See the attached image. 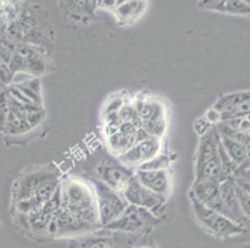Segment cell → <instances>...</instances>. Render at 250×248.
I'll use <instances>...</instances> for the list:
<instances>
[{"instance_id": "cell-1", "label": "cell", "mask_w": 250, "mask_h": 248, "mask_svg": "<svg viewBox=\"0 0 250 248\" xmlns=\"http://www.w3.org/2000/svg\"><path fill=\"white\" fill-rule=\"evenodd\" d=\"M61 208L74 216L83 226H92L100 222L99 205L94 186L80 179L70 177L60 185Z\"/></svg>"}, {"instance_id": "cell-2", "label": "cell", "mask_w": 250, "mask_h": 248, "mask_svg": "<svg viewBox=\"0 0 250 248\" xmlns=\"http://www.w3.org/2000/svg\"><path fill=\"white\" fill-rule=\"evenodd\" d=\"M220 134L215 126L201 138V145L195 164V181H222V167L219 156Z\"/></svg>"}, {"instance_id": "cell-3", "label": "cell", "mask_w": 250, "mask_h": 248, "mask_svg": "<svg viewBox=\"0 0 250 248\" xmlns=\"http://www.w3.org/2000/svg\"><path fill=\"white\" fill-rule=\"evenodd\" d=\"M190 202H192V210L197 221L209 232H213L219 236H229L240 232V227L233 220L209 209L198 199H195L193 195H190Z\"/></svg>"}, {"instance_id": "cell-4", "label": "cell", "mask_w": 250, "mask_h": 248, "mask_svg": "<svg viewBox=\"0 0 250 248\" xmlns=\"http://www.w3.org/2000/svg\"><path fill=\"white\" fill-rule=\"evenodd\" d=\"M94 189L97 197V205H99L100 222L106 226L120 217L126 210L128 204L120 191L110 188L101 180L95 184Z\"/></svg>"}, {"instance_id": "cell-5", "label": "cell", "mask_w": 250, "mask_h": 248, "mask_svg": "<svg viewBox=\"0 0 250 248\" xmlns=\"http://www.w3.org/2000/svg\"><path fill=\"white\" fill-rule=\"evenodd\" d=\"M120 192H121L122 196L125 197V200H126L128 205L147 209L149 211H152L158 205L163 204L166 201L165 197L154 194L149 189H147L146 186H143L138 181L135 174L125 183L124 188L121 189Z\"/></svg>"}, {"instance_id": "cell-6", "label": "cell", "mask_w": 250, "mask_h": 248, "mask_svg": "<svg viewBox=\"0 0 250 248\" xmlns=\"http://www.w3.org/2000/svg\"><path fill=\"white\" fill-rule=\"evenodd\" d=\"M162 152L161 139L151 136L147 140L136 143L133 147L129 148L126 153L120 155V163L125 167H141L142 164L147 163Z\"/></svg>"}, {"instance_id": "cell-7", "label": "cell", "mask_w": 250, "mask_h": 248, "mask_svg": "<svg viewBox=\"0 0 250 248\" xmlns=\"http://www.w3.org/2000/svg\"><path fill=\"white\" fill-rule=\"evenodd\" d=\"M192 195L209 209L229 217L228 209L220 195V181L201 180L195 181L192 189Z\"/></svg>"}, {"instance_id": "cell-8", "label": "cell", "mask_w": 250, "mask_h": 248, "mask_svg": "<svg viewBox=\"0 0 250 248\" xmlns=\"http://www.w3.org/2000/svg\"><path fill=\"white\" fill-rule=\"evenodd\" d=\"M149 218H153V215H151L149 210L128 205L124 213L118 218H116L115 221L106 225V227L112 231L137 232L146 226L147 220Z\"/></svg>"}, {"instance_id": "cell-9", "label": "cell", "mask_w": 250, "mask_h": 248, "mask_svg": "<svg viewBox=\"0 0 250 248\" xmlns=\"http://www.w3.org/2000/svg\"><path fill=\"white\" fill-rule=\"evenodd\" d=\"M136 177L143 186L160 195L162 197H167L170 192V176L167 169L162 170H137Z\"/></svg>"}, {"instance_id": "cell-10", "label": "cell", "mask_w": 250, "mask_h": 248, "mask_svg": "<svg viewBox=\"0 0 250 248\" xmlns=\"http://www.w3.org/2000/svg\"><path fill=\"white\" fill-rule=\"evenodd\" d=\"M199 8L217 13L231 15H247L250 14V6L244 0H201Z\"/></svg>"}, {"instance_id": "cell-11", "label": "cell", "mask_w": 250, "mask_h": 248, "mask_svg": "<svg viewBox=\"0 0 250 248\" xmlns=\"http://www.w3.org/2000/svg\"><path fill=\"white\" fill-rule=\"evenodd\" d=\"M96 170L97 174H99L100 176V180H101L102 183L118 191H121L125 183L128 180L129 177L132 176V175H129L126 170L115 167L113 164H100Z\"/></svg>"}, {"instance_id": "cell-12", "label": "cell", "mask_w": 250, "mask_h": 248, "mask_svg": "<svg viewBox=\"0 0 250 248\" xmlns=\"http://www.w3.org/2000/svg\"><path fill=\"white\" fill-rule=\"evenodd\" d=\"M133 104L142 122L166 117V111L162 103L149 101L147 98H137Z\"/></svg>"}, {"instance_id": "cell-13", "label": "cell", "mask_w": 250, "mask_h": 248, "mask_svg": "<svg viewBox=\"0 0 250 248\" xmlns=\"http://www.w3.org/2000/svg\"><path fill=\"white\" fill-rule=\"evenodd\" d=\"M146 5H145V0H129L127 3L121 4L115 9V15L120 21L129 22L133 21L135 19L141 17Z\"/></svg>"}, {"instance_id": "cell-14", "label": "cell", "mask_w": 250, "mask_h": 248, "mask_svg": "<svg viewBox=\"0 0 250 248\" xmlns=\"http://www.w3.org/2000/svg\"><path fill=\"white\" fill-rule=\"evenodd\" d=\"M106 142H107L108 149L115 155L120 156L124 153H126L129 148L135 145V136L126 135V134L121 133V132L118 131L115 134H112V135L107 136Z\"/></svg>"}, {"instance_id": "cell-15", "label": "cell", "mask_w": 250, "mask_h": 248, "mask_svg": "<svg viewBox=\"0 0 250 248\" xmlns=\"http://www.w3.org/2000/svg\"><path fill=\"white\" fill-rule=\"evenodd\" d=\"M220 140H222V145L224 150L227 152L231 160L235 164H240L247 156V149L243 144L235 142V140L230 139L228 136L220 135Z\"/></svg>"}, {"instance_id": "cell-16", "label": "cell", "mask_w": 250, "mask_h": 248, "mask_svg": "<svg viewBox=\"0 0 250 248\" xmlns=\"http://www.w3.org/2000/svg\"><path fill=\"white\" fill-rule=\"evenodd\" d=\"M142 128L151 136L161 139L167 131V119L166 117L157 118V119L142 122Z\"/></svg>"}, {"instance_id": "cell-17", "label": "cell", "mask_w": 250, "mask_h": 248, "mask_svg": "<svg viewBox=\"0 0 250 248\" xmlns=\"http://www.w3.org/2000/svg\"><path fill=\"white\" fill-rule=\"evenodd\" d=\"M170 164V156L168 154H158L153 159L148 160L147 163L142 164L137 170H162L167 169Z\"/></svg>"}, {"instance_id": "cell-18", "label": "cell", "mask_w": 250, "mask_h": 248, "mask_svg": "<svg viewBox=\"0 0 250 248\" xmlns=\"http://www.w3.org/2000/svg\"><path fill=\"white\" fill-rule=\"evenodd\" d=\"M118 114L121 117L122 122H132L136 123L137 126L142 127V120H141L140 115H138L137 111H136L135 104L131 103V102L125 103L121 107V109L118 111Z\"/></svg>"}, {"instance_id": "cell-19", "label": "cell", "mask_w": 250, "mask_h": 248, "mask_svg": "<svg viewBox=\"0 0 250 248\" xmlns=\"http://www.w3.org/2000/svg\"><path fill=\"white\" fill-rule=\"evenodd\" d=\"M10 106H9V91L0 92V131H5Z\"/></svg>"}, {"instance_id": "cell-20", "label": "cell", "mask_w": 250, "mask_h": 248, "mask_svg": "<svg viewBox=\"0 0 250 248\" xmlns=\"http://www.w3.org/2000/svg\"><path fill=\"white\" fill-rule=\"evenodd\" d=\"M126 103V99H125V95H111L107 101L104 102V107H102V115L108 114V113H115L118 112L121 107Z\"/></svg>"}, {"instance_id": "cell-21", "label": "cell", "mask_w": 250, "mask_h": 248, "mask_svg": "<svg viewBox=\"0 0 250 248\" xmlns=\"http://www.w3.org/2000/svg\"><path fill=\"white\" fill-rule=\"evenodd\" d=\"M213 124L210 122H209L208 119H207V117L206 115H204V117H201V118H198V119L195 120L194 122V132L197 134H198L199 136H203V135H206L207 133H208L209 131H210V129L213 128Z\"/></svg>"}, {"instance_id": "cell-22", "label": "cell", "mask_w": 250, "mask_h": 248, "mask_svg": "<svg viewBox=\"0 0 250 248\" xmlns=\"http://www.w3.org/2000/svg\"><path fill=\"white\" fill-rule=\"evenodd\" d=\"M13 81V75H11V70L5 62L0 60V83H10Z\"/></svg>"}, {"instance_id": "cell-23", "label": "cell", "mask_w": 250, "mask_h": 248, "mask_svg": "<svg viewBox=\"0 0 250 248\" xmlns=\"http://www.w3.org/2000/svg\"><path fill=\"white\" fill-rule=\"evenodd\" d=\"M206 117L209 122L212 123L213 126H217L218 123H220V120H222L220 119V112H218L215 108L209 109L208 112L206 113Z\"/></svg>"}, {"instance_id": "cell-24", "label": "cell", "mask_w": 250, "mask_h": 248, "mask_svg": "<svg viewBox=\"0 0 250 248\" xmlns=\"http://www.w3.org/2000/svg\"><path fill=\"white\" fill-rule=\"evenodd\" d=\"M96 5L101 6L102 9H106V10L115 11V9L117 8V0H97Z\"/></svg>"}, {"instance_id": "cell-25", "label": "cell", "mask_w": 250, "mask_h": 248, "mask_svg": "<svg viewBox=\"0 0 250 248\" xmlns=\"http://www.w3.org/2000/svg\"><path fill=\"white\" fill-rule=\"evenodd\" d=\"M87 248H112V246L107 240H97L91 243Z\"/></svg>"}, {"instance_id": "cell-26", "label": "cell", "mask_w": 250, "mask_h": 248, "mask_svg": "<svg viewBox=\"0 0 250 248\" xmlns=\"http://www.w3.org/2000/svg\"><path fill=\"white\" fill-rule=\"evenodd\" d=\"M71 3L74 4L75 8L80 9V10H86L90 8L91 0H71Z\"/></svg>"}, {"instance_id": "cell-27", "label": "cell", "mask_w": 250, "mask_h": 248, "mask_svg": "<svg viewBox=\"0 0 250 248\" xmlns=\"http://www.w3.org/2000/svg\"><path fill=\"white\" fill-rule=\"evenodd\" d=\"M127 1H129V0H117V6L121 5V4L124 3H127Z\"/></svg>"}, {"instance_id": "cell-28", "label": "cell", "mask_w": 250, "mask_h": 248, "mask_svg": "<svg viewBox=\"0 0 250 248\" xmlns=\"http://www.w3.org/2000/svg\"><path fill=\"white\" fill-rule=\"evenodd\" d=\"M244 1H245V3H247V4H248V5H249V6H250V0H244Z\"/></svg>"}, {"instance_id": "cell-29", "label": "cell", "mask_w": 250, "mask_h": 248, "mask_svg": "<svg viewBox=\"0 0 250 248\" xmlns=\"http://www.w3.org/2000/svg\"><path fill=\"white\" fill-rule=\"evenodd\" d=\"M92 1H94V4H95V5H96V1H97V0H92Z\"/></svg>"}, {"instance_id": "cell-30", "label": "cell", "mask_w": 250, "mask_h": 248, "mask_svg": "<svg viewBox=\"0 0 250 248\" xmlns=\"http://www.w3.org/2000/svg\"><path fill=\"white\" fill-rule=\"evenodd\" d=\"M137 1H140V0H137Z\"/></svg>"}]
</instances>
